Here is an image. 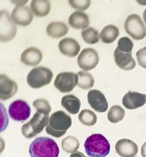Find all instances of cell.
Here are the masks:
<instances>
[{"mask_svg": "<svg viewBox=\"0 0 146 157\" xmlns=\"http://www.w3.org/2000/svg\"><path fill=\"white\" fill-rule=\"evenodd\" d=\"M29 151L31 157H58L60 150L57 143L53 139L40 137L32 142Z\"/></svg>", "mask_w": 146, "mask_h": 157, "instance_id": "cell-1", "label": "cell"}, {"mask_svg": "<svg viewBox=\"0 0 146 157\" xmlns=\"http://www.w3.org/2000/svg\"><path fill=\"white\" fill-rule=\"evenodd\" d=\"M70 116L62 110L57 111L52 114L45 126L47 133L56 138L63 136L71 126Z\"/></svg>", "mask_w": 146, "mask_h": 157, "instance_id": "cell-2", "label": "cell"}, {"mask_svg": "<svg viewBox=\"0 0 146 157\" xmlns=\"http://www.w3.org/2000/svg\"><path fill=\"white\" fill-rule=\"evenodd\" d=\"M84 147L87 154L90 157H105L109 153L110 145L101 134H92L86 139Z\"/></svg>", "mask_w": 146, "mask_h": 157, "instance_id": "cell-3", "label": "cell"}, {"mask_svg": "<svg viewBox=\"0 0 146 157\" xmlns=\"http://www.w3.org/2000/svg\"><path fill=\"white\" fill-rule=\"evenodd\" d=\"M53 73L48 68L38 66L33 68L28 74L27 81L32 88H39L50 83Z\"/></svg>", "mask_w": 146, "mask_h": 157, "instance_id": "cell-4", "label": "cell"}, {"mask_svg": "<svg viewBox=\"0 0 146 157\" xmlns=\"http://www.w3.org/2000/svg\"><path fill=\"white\" fill-rule=\"evenodd\" d=\"M48 118L49 115L36 112L29 121L22 126L23 135L26 138H30L42 132L48 122Z\"/></svg>", "mask_w": 146, "mask_h": 157, "instance_id": "cell-5", "label": "cell"}, {"mask_svg": "<svg viewBox=\"0 0 146 157\" xmlns=\"http://www.w3.org/2000/svg\"><path fill=\"white\" fill-rule=\"evenodd\" d=\"M124 27L126 32L134 40H141L146 36V26L137 14H132L127 17Z\"/></svg>", "mask_w": 146, "mask_h": 157, "instance_id": "cell-6", "label": "cell"}, {"mask_svg": "<svg viewBox=\"0 0 146 157\" xmlns=\"http://www.w3.org/2000/svg\"><path fill=\"white\" fill-rule=\"evenodd\" d=\"M0 15V41L8 42L15 36L17 31V27L7 10H1Z\"/></svg>", "mask_w": 146, "mask_h": 157, "instance_id": "cell-7", "label": "cell"}, {"mask_svg": "<svg viewBox=\"0 0 146 157\" xmlns=\"http://www.w3.org/2000/svg\"><path fill=\"white\" fill-rule=\"evenodd\" d=\"M78 82L77 74L70 72H62L58 74L54 84L55 87L62 93L71 91Z\"/></svg>", "mask_w": 146, "mask_h": 157, "instance_id": "cell-8", "label": "cell"}, {"mask_svg": "<svg viewBox=\"0 0 146 157\" xmlns=\"http://www.w3.org/2000/svg\"><path fill=\"white\" fill-rule=\"evenodd\" d=\"M8 111L10 117L13 120L21 121H25L29 117L31 109L26 101L19 99L11 103Z\"/></svg>", "mask_w": 146, "mask_h": 157, "instance_id": "cell-9", "label": "cell"}, {"mask_svg": "<svg viewBox=\"0 0 146 157\" xmlns=\"http://www.w3.org/2000/svg\"><path fill=\"white\" fill-rule=\"evenodd\" d=\"M99 61V56L97 52L92 48L82 50L77 58V63L79 67L86 71L95 68Z\"/></svg>", "mask_w": 146, "mask_h": 157, "instance_id": "cell-10", "label": "cell"}, {"mask_svg": "<svg viewBox=\"0 0 146 157\" xmlns=\"http://www.w3.org/2000/svg\"><path fill=\"white\" fill-rule=\"evenodd\" d=\"M33 17L31 10L24 5H16L11 13V17L13 22L23 26L29 25L33 20Z\"/></svg>", "mask_w": 146, "mask_h": 157, "instance_id": "cell-11", "label": "cell"}, {"mask_svg": "<svg viewBox=\"0 0 146 157\" xmlns=\"http://www.w3.org/2000/svg\"><path fill=\"white\" fill-rule=\"evenodd\" d=\"M87 98L90 107L96 112L103 113L107 110V101L104 95L100 91L95 89L90 90Z\"/></svg>", "mask_w": 146, "mask_h": 157, "instance_id": "cell-12", "label": "cell"}, {"mask_svg": "<svg viewBox=\"0 0 146 157\" xmlns=\"http://www.w3.org/2000/svg\"><path fill=\"white\" fill-rule=\"evenodd\" d=\"M18 90V86L13 80L5 74L0 75V98L5 101L14 95Z\"/></svg>", "mask_w": 146, "mask_h": 157, "instance_id": "cell-13", "label": "cell"}, {"mask_svg": "<svg viewBox=\"0 0 146 157\" xmlns=\"http://www.w3.org/2000/svg\"><path fill=\"white\" fill-rule=\"evenodd\" d=\"M115 147L116 152L122 157H134L138 152L137 145L129 139L124 138L118 140Z\"/></svg>", "mask_w": 146, "mask_h": 157, "instance_id": "cell-14", "label": "cell"}, {"mask_svg": "<svg viewBox=\"0 0 146 157\" xmlns=\"http://www.w3.org/2000/svg\"><path fill=\"white\" fill-rule=\"evenodd\" d=\"M146 102V95L130 90L123 98V105L129 109H134L144 105Z\"/></svg>", "mask_w": 146, "mask_h": 157, "instance_id": "cell-15", "label": "cell"}, {"mask_svg": "<svg viewBox=\"0 0 146 157\" xmlns=\"http://www.w3.org/2000/svg\"><path fill=\"white\" fill-rule=\"evenodd\" d=\"M115 62L120 68L125 71L133 70L136 63L132 57V52L126 53L119 51L117 48L114 52Z\"/></svg>", "mask_w": 146, "mask_h": 157, "instance_id": "cell-16", "label": "cell"}, {"mask_svg": "<svg viewBox=\"0 0 146 157\" xmlns=\"http://www.w3.org/2000/svg\"><path fill=\"white\" fill-rule=\"evenodd\" d=\"M60 52L69 57L76 56L78 54L80 46L78 42L71 38H65L61 40L58 44Z\"/></svg>", "mask_w": 146, "mask_h": 157, "instance_id": "cell-17", "label": "cell"}, {"mask_svg": "<svg viewBox=\"0 0 146 157\" xmlns=\"http://www.w3.org/2000/svg\"><path fill=\"white\" fill-rule=\"evenodd\" d=\"M42 54L38 49L29 47L25 50L21 54L20 60L21 62L29 66L37 65L41 61Z\"/></svg>", "mask_w": 146, "mask_h": 157, "instance_id": "cell-18", "label": "cell"}, {"mask_svg": "<svg viewBox=\"0 0 146 157\" xmlns=\"http://www.w3.org/2000/svg\"><path fill=\"white\" fill-rule=\"evenodd\" d=\"M68 23L71 27L77 29H84L90 24L88 16L79 11L73 13L68 18Z\"/></svg>", "mask_w": 146, "mask_h": 157, "instance_id": "cell-19", "label": "cell"}, {"mask_svg": "<svg viewBox=\"0 0 146 157\" xmlns=\"http://www.w3.org/2000/svg\"><path fill=\"white\" fill-rule=\"evenodd\" d=\"M69 28L63 22L53 21L47 25L46 31L48 35L53 38H59L66 35Z\"/></svg>", "mask_w": 146, "mask_h": 157, "instance_id": "cell-20", "label": "cell"}, {"mask_svg": "<svg viewBox=\"0 0 146 157\" xmlns=\"http://www.w3.org/2000/svg\"><path fill=\"white\" fill-rule=\"evenodd\" d=\"M61 105L69 113L75 114L78 113L81 103L79 99L76 96L69 94L62 97Z\"/></svg>", "mask_w": 146, "mask_h": 157, "instance_id": "cell-21", "label": "cell"}, {"mask_svg": "<svg viewBox=\"0 0 146 157\" xmlns=\"http://www.w3.org/2000/svg\"><path fill=\"white\" fill-rule=\"evenodd\" d=\"M30 8L36 15L43 17L49 13L51 4L50 1L47 0H32L30 3Z\"/></svg>", "mask_w": 146, "mask_h": 157, "instance_id": "cell-22", "label": "cell"}, {"mask_svg": "<svg viewBox=\"0 0 146 157\" xmlns=\"http://www.w3.org/2000/svg\"><path fill=\"white\" fill-rule=\"evenodd\" d=\"M119 34L118 28L115 26L109 25L105 27L100 33L102 41L106 43L113 42Z\"/></svg>", "mask_w": 146, "mask_h": 157, "instance_id": "cell-23", "label": "cell"}, {"mask_svg": "<svg viewBox=\"0 0 146 157\" xmlns=\"http://www.w3.org/2000/svg\"><path fill=\"white\" fill-rule=\"evenodd\" d=\"M78 76V86L84 90L91 89L94 84V80L89 73L84 71H80L77 73Z\"/></svg>", "mask_w": 146, "mask_h": 157, "instance_id": "cell-24", "label": "cell"}, {"mask_svg": "<svg viewBox=\"0 0 146 157\" xmlns=\"http://www.w3.org/2000/svg\"><path fill=\"white\" fill-rule=\"evenodd\" d=\"M79 145L78 140L73 136H68L66 137L61 142L62 149L68 153L75 152L79 149Z\"/></svg>", "mask_w": 146, "mask_h": 157, "instance_id": "cell-25", "label": "cell"}, {"mask_svg": "<svg viewBox=\"0 0 146 157\" xmlns=\"http://www.w3.org/2000/svg\"><path fill=\"white\" fill-rule=\"evenodd\" d=\"M125 115V111L122 107L119 105H114L109 110L107 118L110 122L115 123L122 121Z\"/></svg>", "mask_w": 146, "mask_h": 157, "instance_id": "cell-26", "label": "cell"}, {"mask_svg": "<svg viewBox=\"0 0 146 157\" xmlns=\"http://www.w3.org/2000/svg\"><path fill=\"white\" fill-rule=\"evenodd\" d=\"M78 119L81 123L88 126L93 125L97 121V117L95 113L86 109L81 110L78 115Z\"/></svg>", "mask_w": 146, "mask_h": 157, "instance_id": "cell-27", "label": "cell"}, {"mask_svg": "<svg viewBox=\"0 0 146 157\" xmlns=\"http://www.w3.org/2000/svg\"><path fill=\"white\" fill-rule=\"evenodd\" d=\"M81 33L83 40L88 44H94L99 40L98 31L92 27H89L83 29Z\"/></svg>", "mask_w": 146, "mask_h": 157, "instance_id": "cell-28", "label": "cell"}, {"mask_svg": "<svg viewBox=\"0 0 146 157\" xmlns=\"http://www.w3.org/2000/svg\"><path fill=\"white\" fill-rule=\"evenodd\" d=\"M33 105L35 108L36 112L49 115L51 110V108L49 102L43 98L38 99L33 102Z\"/></svg>", "mask_w": 146, "mask_h": 157, "instance_id": "cell-29", "label": "cell"}, {"mask_svg": "<svg viewBox=\"0 0 146 157\" xmlns=\"http://www.w3.org/2000/svg\"><path fill=\"white\" fill-rule=\"evenodd\" d=\"M133 46V43L129 37H123L119 40L116 48L121 52L129 53L132 52Z\"/></svg>", "mask_w": 146, "mask_h": 157, "instance_id": "cell-30", "label": "cell"}, {"mask_svg": "<svg viewBox=\"0 0 146 157\" xmlns=\"http://www.w3.org/2000/svg\"><path fill=\"white\" fill-rule=\"evenodd\" d=\"M68 1L73 8L83 11L87 9L91 4V1L90 0H69Z\"/></svg>", "mask_w": 146, "mask_h": 157, "instance_id": "cell-31", "label": "cell"}, {"mask_svg": "<svg viewBox=\"0 0 146 157\" xmlns=\"http://www.w3.org/2000/svg\"><path fill=\"white\" fill-rule=\"evenodd\" d=\"M136 56L139 65L146 69V47L140 49L136 52Z\"/></svg>", "mask_w": 146, "mask_h": 157, "instance_id": "cell-32", "label": "cell"}, {"mask_svg": "<svg viewBox=\"0 0 146 157\" xmlns=\"http://www.w3.org/2000/svg\"><path fill=\"white\" fill-rule=\"evenodd\" d=\"M70 157H87L81 152L77 151L71 154Z\"/></svg>", "mask_w": 146, "mask_h": 157, "instance_id": "cell-33", "label": "cell"}, {"mask_svg": "<svg viewBox=\"0 0 146 157\" xmlns=\"http://www.w3.org/2000/svg\"><path fill=\"white\" fill-rule=\"evenodd\" d=\"M141 154L142 157H146V142L141 146Z\"/></svg>", "mask_w": 146, "mask_h": 157, "instance_id": "cell-34", "label": "cell"}, {"mask_svg": "<svg viewBox=\"0 0 146 157\" xmlns=\"http://www.w3.org/2000/svg\"><path fill=\"white\" fill-rule=\"evenodd\" d=\"M143 17L144 21L146 24V9L145 10L143 13Z\"/></svg>", "mask_w": 146, "mask_h": 157, "instance_id": "cell-35", "label": "cell"}]
</instances>
